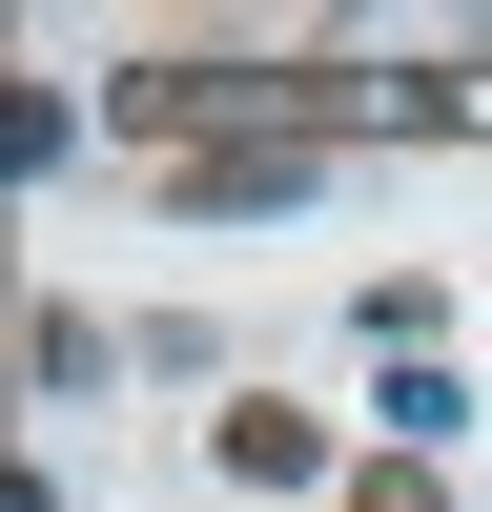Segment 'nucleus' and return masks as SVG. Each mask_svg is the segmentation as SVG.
Wrapping results in <instances>:
<instances>
[{
  "mask_svg": "<svg viewBox=\"0 0 492 512\" xmlns=\"http://www.w3.org/2000/svg\"><path fill=\"white\" fill-rule=\"evenodd\" d=\"M205 472H226V492H308V472H328V431H308L287 390H246V410H205Z\"/></svg>",
  "mask_w": 492,
  "mask_h": 512,
  "instance_id": "2",
  "label": "nucleus"
},
{
  "mask_svg": "<svg viewBox=\"0 0 492 512\" xmlns=\"http://www.w3.org/2000/svg\"><path fill=\"white\" fill-rule=\"evenodd\" d=\"M308 185H328L308 144H185V164H164V205H185V226H246V205H308Z\"/></svg>",
  "mask_w": 492,
  "mask_h": 512,
  "instance_id": "1",
  "label": "nucleus"
},
{
  "mask_svg": "<svg viewBox=\"0 0 492 512\" xmlns=\"http://www.w3.org/2000/svg\"><path fill=\"white\" fill-rule=\"evenodd\" d=\"M369 410H390V451H451V410H472V390H451V349H410V369H390Z\"/></svg>",
  "mask_w": 492,
  "mask_h": 512,
  "instance_id": "3",
  "label": "nucleus"
},
{
  "mask_svg": "<svg viewBox=\"0 0 492 512\" xmlns=\"http://www.w3.org/2000/svg\"><path fill=\"white\" fill-rule=\"evenodd\" d=\"M21 390H41V410H62V390H103V328H82V308H41V328H21Z\"/></svg>",
  "mask_w": 492,
  "mask_h": 512,
  "instance_id": "4",
  "label": "nucleus"
},
{
  "mask_svg": "<svg viewBox=\"0 0 492 512\" xmlns=\"http://www.w3.org/2000/svg\"><path fill=\"white\" fill-rule=\"evenodd\" d=\"M349 512H451V492H431V451H390V472H349Z\"/></svg>",
  "mask_w": 492,
  "mask_h": 512,
  "instance_id": "5",
  "label": "nucleus"
}]
</instances>
